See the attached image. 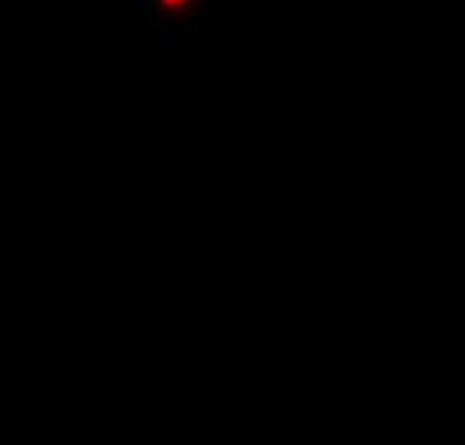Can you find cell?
<instances>
[{"mask_svg": "<svg viewBox=\"0 0 465 445\" xmlns=\"http://www.w3.org/2000/svg\"><path fill=\"white\" fill-rule=\"evenodd\" d=\"M163 7H170V9H175V7H182V5H186L189 0H158Z\"/></svg>", "mask_w": 465, "mask_h": 445, "instance_id": "obj_1", "label": "cell"}]
</instances>
